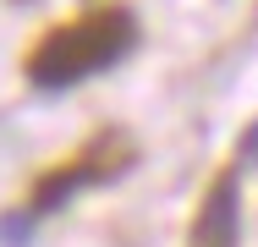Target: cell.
<instances>
[{
  "mask_svg": "<svg viewBox=\"0 0 258 247\" xmlns=\"http://www.w3.org/2000/svg\"><path fill=\"white\" fill-rule=\"evenodd\" d=\"M132 49H138V17L126 6H104L39 39V49L28 55V83L39 94H72L88 77L121 66Z\"/></svg>",
  "mask_w": 258,
  "mask_h": 247,
  "instance_id": "obj_1",
  "label": "cell"
},
{
  "mask_svg": "<svg viewBox=\"0 0 258 247\" xmlns=\"http://www.w3.org/2000/svg\"><path fill=\"white\" fill-rule=\"evenodd\" d=\"M187 247H242V176L220 170L209 198L192 214V236Z\"/></svg>",
  "mask_w": 258,
  "mask_h": 247,
  "instance_id": "obj_2",
  "label": "cell"
},
{
  "mask_svg": "<svg viewBox=\"0 0 258 247\" xmlns=\"http://www.w3.org/2000/svg\"><path fill=\"white\" fill-rule=\"evenodd\" d=\"M33 236H39V220L28 209H6L0 214V247H33Z\"/></svg>",
  "mask_w": 258,
  "mask_h": 247,
  "instance_id": "obj_3",
  "label": "cell"
},
{
  "mask_svg": "<svg viewBox=\"0 0 258 247\" xmlns=\"http://www.w3.org/2000/svg\"><path fill=\"white\" fill-rule=\"evenodd\" d=\"M236 159H242V165H258V121L242 132V143H236Z\"/></svg>",
  "mask_w": 258,
  "mask_h": 247,
  "instance_id": "obj_4",
  "label": "cell"
}]
</instances>
